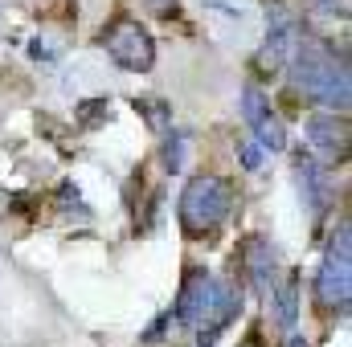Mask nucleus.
Returning a JSON list of instances; mask_svg holds the SVG:
<instances>
[{
  "mask_svg": "<svg viewBox=\"0 0 352 347\" xmlns=\"http://www.w3.org/2000/svg\"><path fill=\"white\" fill-rule=\"evenodd\" d=\"M291 78L295 86L303 90L311 102L328 106L332 115H344L352 102V86H349V62L344 53L336 58L324 41H299L291 53Z\"/></svg>",
  "mask_w": 352,
  "mask_h": 347,
  "instance_id": "f257e3e1",
  "label": "nucleus"
},
{
  "mask_svg": "<svg viewBox=\"0 0 352 347\" xmlns=\"http://www.w3.org/2000/svg\"><path fill=\"white\" fill-rule=\"evenodd\" d=\"M234 315H238V294L221 278H213L209 270H192L184 278V290L176 298V319L188 331H197L205 339V335L221 331Z\"/></svg>",
  "mask_w": 352,
  "mask_h": 347,
  "instance_id": "f03ea898",
  "label": "nucleus"
},
{
  "mask_svg": "<svg viewBox=\"0 0 352 347\" xmlns=\"http://www.w3.org/2000/svg\"><path fill=\"white\" fill-rule=\"evenodd\" d=\"M234 208V188L221 176H192L180 192V225L188 237H209L226 225Z\"/></svg>",
  "mask_w": 352,
  "mask_h": 347,
  "instance_id": "7ed1b4c3",
  "label": "nucleus"
},
{
  "mask_svg": "<svg viewBox=\"0 0 352 347\" xmlns=\"http://www.w3.org/2000/svg\"><path fill=\"white\" fill-rule=\"evenodd\" d=\"M316 294L328 311H344L352 298V229L349 221H340V229L332 233L320 274H316Z\"/></svg>",
  "mask_w": 352,
  "mask_h": 347,
  "instance_id": "20e7f679",
  "label": "nucleus"
},
{
  "mask_svg": "<svg viewBox=\"0 0 352 347\" xmlns=\"http://www.w3.org/2000/svg\"><path fill=\"white\" fill-rule=\"evenodd\" d=\"M102 49L115 66H123L131 74H148L156 66V41H152L148 25H140L135 16L111 21V29L102 33Z\"/></svg>",
  "mask_w": 352,
  "mask_h": 347,
  "instance_id": "39448f33",
  "label": "nucleus"
},
{
  "mask_svg": "<svg viewBox=\"0 0 352 347\" xmlns=\"http://www.w3.org/2000/svg\"><path fill=\"white\" fill-rule=\"evenodd\" d=\"M299 41H303L299 21L283 4H274L270 16H266V41H263V49L254 53V70L258 74H278L283 66H291V53H295Z\"/></svg>",
  "mask_w": 352,
  "mask_h": 347,
  "instance_id": "423d86ee",
  "label": "nucleus"
},
{
  "mask_svg": "<svg viewBox=\"0 0 352 347\" xmlns=\"http://www.w3.org/2000/svg\"><path fill=\"white\" fill-rule=\"evenodd\" d=\"M242 115H246V123H250V131H254V143H258L263 152H283V147H287V127H283V119L274 115L270 98H266L254 82L242 90Z\"/></svg>",
  "mask_w": 352,
  "mask_h": 347,
  "instance_id": "0eeeda50",
  "label": "nucleus"
},
{
  "mask_svg": "<svg viewBox=\"0 0 352 347\" xmlns=\"http://www.w3.org/2000/svg\"><path fill=\"white\" fill-rule=\"evenodd\" d=\"M307 139L324 160H344L349 156V119L344 115H320L307 123Z\"/></svg>",
  "mask_w": 352,
  "mask_h": 347,
  "instance_id": "6e6552de",
  "label": "nucleus"
},
{
  "mask_svg": "<svg viewBox=\"0 0 352 347\" xmlns=\"http://www.w3.org/2000/svg\"><path fill=\"white\" fill-rule=\"evenodd\" d=\"M242 265H246L250 282H254L263 294L274 290V278H278V254H274V246H270L266 237H250V241H246V250H242Z\"/></svg>",
  "mask_w": 352,
  "mask_h": 347,
  "instance_id": "1a4fd4ad",
  "label": "nucleus"
},
{
  "mask_svg": "<svg viewBox=\"0 0 352 347\" xmlns=\"http://www.w3.org/2000/svg\"><path fill=\"white\" fill-rule=\"evenodd\" d=\"M295 172H299V188H307L311 213H316V217H320V213H328V180L320 176V168H316L311 160H299V164H295Z\"/></svg>",
  "mask_w": 352,
  "mask_h": 347,
  "instance_id": "9d476101",
  "label": "nucleus"
},
{
  "mask_svg": "<svg viewBox=\"0 0 352 347\" xmlns=\"http://www.w3.org/2000/svg\"><path fill=\"white\" fill-rule=\"evenodd\" d=\"M270 298L278 302V315H274V319H278V327H287V331H291V327H295V278H287L278 290H270Z\"/></svg>",
  "mask_w": 352,
  "mask_h": 347,
  "instance_id": "9b49d317",
  "label": "nucleus"
},
{
  "mask_svg": "<svg viewBox=\"0 0 352 347\" xmlns=\"http://www.w3.org/2000/svg\"><path fill=\"white\" fill-rule=\"evenodd\" d=\"M238 156H242V168H250V172H254V168L263 164V147H258L254 139H246V143L238 147Z\"/></svg>",
  "mask_w": 352,
  "mask_h": 347,
  "instance_id": "f8f14e48",
  "label": "nucleus"
},
{
  "mask_svg": "<svg viewBox=\"0 0 352 347\" xmlns=\"http://www.w3.org/2000/svg\"><path fill=\"white\" fill-rule=\"evenodd\" d=\"M135 106H144V110H148L152 127H164V123H168V115H160V110H164V102H152V98H144V102H135Z\"/></svg>",
  "mask_w": 352,
  "mask_h": 347,
  "instance_id": "ddd939ff",
  "label": "nucleus"
},
{
  "mask_svg": "<svg viewBox=\"0 0 352 347\" xmlns=\"http://www.w3.org/2000/svg\"><path fill=\"white\" fill-rule=\"evenodd\" d=\"M140 4H144V8H152V12H168L176 0H140Z\"/></svg>",
  "mask_w": 352,
  "mask_h": 347,
  "instance_id": "4468645a",
  "label": "nucleus"
},
{
  "mask_svg": "<svg viewBox=\"0 0 352 347\" xmlns=\"http://www.w3.org/2000/svg\"><path fill=\"white\" fill-rule=\"evenodd\" d=\"M283 347H307V339H303L299 331H291V335H287V344H283Z\"/></svg>",
  "mask_w": 352,
  "mask_h": 347,
  "instance_id": "2eb2a0df",
  "label": "nucleus"
}]
</instances>
